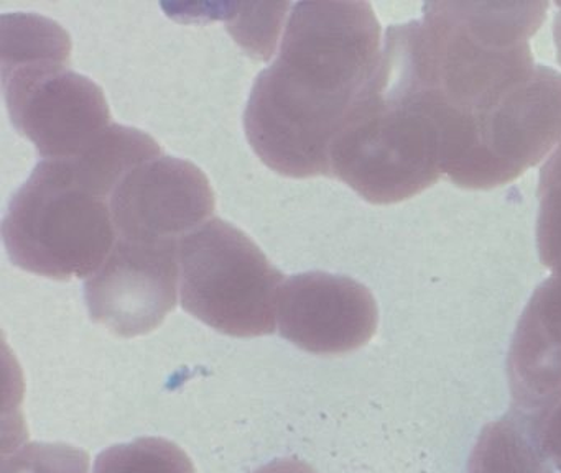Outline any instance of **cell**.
<instances>
[{
	"label": "cell",
	"instance_id": "obj_3",
	"mask_svg": "<svg viewBox=\"0 0 561 473\" xmlns=\"http://www.w3.org/2000/svg\"><path fill=\"white\" fill-rule=\"evenodd\" d=\"M547 2H430L423 56L448 118L445 170L462 135L535 71L530 39Z\"/></svg>",
	"mask_w": 561,
	"mask_h": 473
},
{
	"label": "cell",
	"instance_id": "obj_4",
	"mask_svg": "<svg viewBox=\"0 0 561 473\" xmlns=\"http://www.w3.org/2000/svg\"><path fill=\"white\" fill-rule=\"evenodd\" d=\"M12 263L67 281L90 278L116 245L111 197L70 158L44 160L14 194L2 223Z\"/></svg>",
	"mask_w": 561,
	"mask_h": 473
},
{
	"label": "cell",
	"instance_id": "obj_1",
	"mask_svg": "<svg viewBox=\"0 0 561 473\" xmlns=\"http://www.w3.org/2000/svg\"><path fill=\"white\" fill-rule=\"evenodd\" d=\"M382 45L367 2L294 5L278 58L257 76L245 107L255 154L284 176H331V145L373 78Z\"/></svg>",
	"mask_w": 561,
	"mask_h": 473
},
{
	"label": "cell",
	"instance_id": "obj_10",
	"mask_svg": "<svg viewBox=\"0 0 561 473\" xmlns=\"http://www.w3.org/2000/svg\"><path fill=\"white\" fill-rule=\"evenodd\" d=\"M374 301L354 279L311 272L285 279L278 296L282 337L314 355H337L364 344L374 327Z\"/></svg>",
	"mask_w": 561,
	"mask_h": 473
},
{
	"label": "cell",
	"instance_id": "obj_12",
	"mask_svg": "<svg viewBox=\"0 0 561 473\" xmlns=\"http://www.w3.org/2000/svg\"><path fill=\"white\" fill-rule=\"evenodd\" d=\"M2 473H90V455L67 443L31 442L5 457Z\"/></svg>",
	"mask_w": 561,
	"mask_h": 473
},
{
	"label": "cell",
	"instance_id": "obj_2",
	"mask_svg": "<svg viewBox=\"0 0 561 473\" xmlns=\"http://www.w3.org/2000/svg\"><path fill=\"white\" fill-rule=\"evenodd\" d=\"M446 124L419 20L389 26L379 65L331 145V176L373 204L419 196L445 176Z\"/></svg>",
	"mask_w": 561,
	"mask_h": 473
},
{
	"label": "cell",
	"instance_id": "obj_5",
	"mask_svg": "<svg viewBox=\"0 0 561 473\" xmlns=\"http://www.w3.org/2000/svg\"><path fill=\"white\" fill-rule=\"evenodd\" d=\"M183 309L231 337L275 332L285 275L251 236L213 217L179 243Z\"/></svg>",
	"mask_w": 561,
	"mask_h": 473
},
{
	"label": "cell",
	"instance_id": "obj_11",
	"mask_svg": "<svg viewBox=\"0 0 561 473\" xmlns=\"http://www.w3.org/2000/svg\"><path fill=\"white\" fill-rule=\"evenodd\" d=\"M93 473H196V470L175 442L140 437L101 452Z\"/></svg>",
	"mask_w": 561,
	"mask_h": 473
},
{
	"label": "cell",
	"instance_id": "obj_7",
	"mask_svg": "<svg viewBox=\"0 0 561 473\" xmlns=\"http://www.w3.org/2000/svg\"><path fill=\"white\" fill-rule=\"evenodd\" d=\"M70 62L71 56L2 62L12 124L45 160L78 157L113 125L103 89Z\"/></svg>",
	"mask_w": 561,
	"mask_h": 473
},
{
	"label": "cell",
	"instance_id": "obj_13",
	"mask_svg": "<svg viewBox=\"0 0 561 473\" xmlns=\"http://www.w3.org/2000/svg\"><path fill=\"white\" fill-rule=\"evenodd\" d=\"M254 473H317L313 466L308 465L304 460L282 459L274 460L268 465L261 466Z\"/></svg>",
	"mask_w": 561,
	"mask_h": 473
},
{
	"label": "cell",
	"instance_id": "obj_6",
	"mask_svg": "<svg viewBox=\"0 0 561 473\" xmlns=\"http://www.w3.org/2000/svg\"><path fill=\"white\" fill-rule=\"evenodd\" d=\"M561 143V74L537 65L459 141L445 176L466 189L512 183Z\"/></svg>",
	"mask_w": 561,
	"mask_h": 473
},
{
	"label": "cell",
	"instance_id": "obj_8",
	"mask_svg": "<svg viewBox=\"0 0 561 473\" xmlns=\"http://www.w3.org/2000/svg\"><path fill=\"white\" fill-rule=\"evenodd\" d=\"M180 242L117 239L103 265L84 282L91 319L119 337H139L175 309Z\"/></svg>",
	"mask_w": 561,
	"mask_h": 473
},
{
	"label": "cell",
	"instance_id": "obj_9",
	"mask_svg": "<svg viewBox=\"0 0 561 473\" xmlns=\"http://www.w3.org/2000/svg\"><path fill=\"white\" fill-rule=\"evenodd\" d=\"M215 191L196 164L160 157L130 171L111 197L117 239L130 242H180L208 222Z\"/></svg>",
	"mask_w": 561,
	"mask_h": 473
},
{
	"label": "cell",
	"instance_id": "obj_14",
	"mask_svg": "<svg viewBox=\"0 0 561 473\" xmlns=\"http://www.w3.org/2000/svg\"><path fill=\"white\" fill-rule=\"evenodd\" d=\"M553 39L554 48H557V59L561 65V3H558V12L554 13Z\"/></svg>",
	"mask_w": 561,
	"mask_h": 473
}]
</instances>
